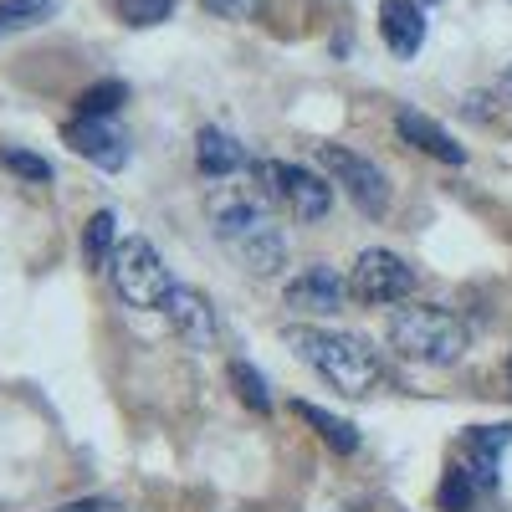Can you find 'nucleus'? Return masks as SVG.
<instances>
[{"label": "nucleus", "mask_w": 512, "mask_h": 512, "mask_svg": "<svg viewBox=\"0 0 512 512\" xmlns=\"http://www.w3.org/2000/svg\"><path fill=\"white\" fill-rule=\"evenodd\" d=\"M210 226H216V236L226 241V251L236 256L246 272H256V277L282 272L287 241L272 226L267 200L256 195L251 185H221L216 195H210Z\"/></svg>", "instance_id": "obj_1"}, {"label": "nucleus", "mask_w": 512, "mask_h": 512, "mask_svg": "<svg viewBox=\"0 0 512 512\" xmlns=\"http://www.w3.org/2000/svg\"><path fill=\"white\" fill-rule=\"evenodd\" d=\"M287 344L297 349V359H303L323 384H333L338 395H374L384 384V364L374 354L369 338L359 333H338V328H287Z\"/></svg>", "instance_id": "obj_2"}, {"label": "nucleus", "mask_w": 512, "mask_h": 512, "mask_svg": "<svg viewBox=\"0 0 512 512\" xmlns=\"http://www.w3.org/2000/svg\"><path fill=\"white\" fill-rule=\"evenodd\" d=\"M466 344H472V333H466V323L451 308L415 303V308H400L390 318V349H400L410 364L446 369L466 354Z\"/></svg>", "instance_id": "obj_3"}, {"label": "nucleus", "mask_w": 512, "mask_h": 512, "mask_svg": "<svg viewBox=\"0 0 512 512\" xmlns=\"http://www.w3.org/2000/svg\"><path fill=\"white\" fill-rule=\"evenodd\" d=\"M108 277H113V292L123 297L128 308H164L169 287H175L169 267L159 262V251H154L144 236H128V241L113 246V256H108Z\"/></svg>", "instance_id": "obj_4"}, {"label": "nucleus", "mask_w": 512, "mask_h": 512, "mask_svg": "<svg viewBox=\"0 0 512 512\" xmlns=\"http://www.w3.org/2000/svg\"><path fill=\"white\" fill-rule=\"evenodd\" d=\"M251 180H262V195L282 200L297 221H323L328 205H333V190L303 164H277V159H256L251 164Z\"/></svg>", "instance_id": "obj_5"}, {"label": "nucleus", "mask_w": 512, "mask_h": 512, "mask_svg": "<svg viewBox=\"0 0 512 512\" xmlns=\"http://www.w3.org/2000/svg\"><path fill=\"white\" fill-rule=\"evenodd\" d=\"M318 164L328 169V175H333L338 185H344V195L359 205V216L379 221L384 210H390V185H384L379 164L359 159L354 149H338V144H323V149H318Z\"/></svg>", "instance_id": "obj_6"}, {"label": "nucleus", "mask_w": 512, "mask_h": 512, "mask_svg": "<svg viewBox=\"0 0 512 512\" xmlns=\"http://www.w3.org/2000/svg\"><path fill=\"white\" fill-rule=\"evenodd\" d=\"M349 292L369 308H390V303H400V297L415 292V272L395 251H364L354 262V272H349Z\"/></svg>", "instance_id": "obj_7"}, {"label": "nucleus", "mask_w": 512, "mask_h": 512, "mask_svg": "<svg viewBox=\"0 0 512 512\" xmlns=\"http://www.w3.org/2000/svg\"><path fill=\"white\" fill-rule=\"evenodd\" d=\"M349 303V282L338 277L333 267H308L287 282V308L292 313H308V318H333L338 308Z\"/></svg>", "instance_id": "obj_8"}, {"label": "nucleus", "mask_w": 512, "mask_h": 512, "mask_svg": "<svg viewBox=\"0 0 512 512\" xmlns=\"http://www.w3.org/2000/svg\"><path fill=\"white\" fill-rule=\"evenodd\" d=\"M507 446H512V425H477V431L461 436V461L456 466L477 482L482 497L497 492V461H502Z\"/></svg>", "instance_id": "obj_9"}, {"label": "nucleus", "mask_w": 512, "mask_h": 512, "mask_svg": "<svg viewBox=\"0 0 512 512\" xmlns=\"http://www.w3.org/2000/svg\"><path fill=\"white\" fill-rule=\"evenodd\" d=\"M62 139H67L72 154L93 159L98 169H123V164H128V139L118 134L108 118H82V113H77V118L62 128Z\"/></svg>", "instance_id": "obj_10"}, {"label": "nucleus", "mask_w": 512, "mask_h": 512, "mask_svg": "<svg viewBox=\"0 0 512 512\" xmlns=\"http://www.w3.org/2000/svg\"><path fill=\"white\" fill-rule=\"evenodd\" d=\"M159 313L169 318V328H175L190 349H216V308H210L195 287H169Z\"/></svg>", "instance_id": "obj_11"}, {"label": "nucleus", "mask_w": 512, "mask_h": 512, "mask_svg": "<svg viewBox=\"0 0 512 512\" xmlns=\"http://www.w3.org/2000/svg\"><path fill=\"white\" fill-rule=\"evenodd\" d=\"M379 36L395 57H415L425 47V11L415 0H379Z\"/></svg>", "instance_id": "obj_12"}, {"label": "nucleus", "mask_w": 512, "mask_h": 512, "mask_svg": "<svg viewBox=\"0 0 512 512\" xmlns=\"http://www.w3.org/2000/svg\"><path fill=\"white\" fill-rule=\"evenodd\" d=\"M395 134L410 144V149H420V154H431V159H441V164H466V149L446 134L441 123H431L425 113H415V108H405L400 118H395Z\"/></svg>", "instance_id": "obj_13"}, {"label": "nucleus", "mask_w": 512, "mask_h": 512, "mask_svg": "<svg viewBox=\"0 0 512 512\" xmlns=\"http://www.w3.org/2000/svg\"><path fill=\"white\" fill-rule=\"evenodd\" d=\"M195 164H200L205 180H226V175H236V169L246 164V149L226 134V128H200V139H195Z\"/></svg>", "instance_id": "obj_14"}, {"label": "nucleus", "mask_w": 512, "mask_h": 512, "mask_svg": "<svg viewBox=\"0 0 512 512\" xmlns=\"http://www.w3.org/2000/svg\"><path fill=\"white\" fill-rule=\"evenodd\" d=\"M292 410H297V420H308L313 431L323 436V446H333L338 456H354L359 451V431H354L349 420H338V415H328V410H318L308 400H292Z\"/></svg>", "instance_id": "obj_15"}, {"label": "nucleus", "mask_w": 512, "mask_h": 512, "mask_svg": "<svg viewBox=\"0 0 512 512\" xmlns=\"http://www.w3.org/2000/svg\"><path fill=\"white\" fill-rule=\"evenodd\" d=\"M113 246H118V216H113V210H98V216L82 226V256H88V267L108 272Z\"/></svg>", "instance_id": "obj_16"}, {"label": "nucleus", "mask_w": 512, "mask_h": 512, "mask_svg": "<svg viewBox=\"0 0 512 512\" xmlns=\"http://www.w3.org/2000/svg\"><path fill=\"white\" fill-rule=\"evenodd\" d=\"M57 6H62V0H0V36L31 31V26H41V21H52Z\"/></svg>", "instance_id": "obj_17"}, {"label": "nucleus", "mask_w": 512, "mask_h": 512, "mask_svg": "<svg viewBox=\"0 0 512 512\" xmlns=\"http://www.w3.org/2000/svg\"><path fill=\"white\" fill-rule=\"evenodd\" d=\"M231 384H236V395H241V405H251L256 415H267L272 410V395H267V379L262 374H256L251 364H231Z\"/></svg>", "instance_id": "obj_18"}, {"label": "nucleus", "mask_w": 512, "mask_h": 512, "mask_svg": "<svg viewBox=\"0 0 512 512\" xmlns=\"http://www.w3.org/2000/svg\"><path fill=\"white\" fill-rule=\"evenodd\" d=\"M123 98H128L123 82H98V88H88V93L77 98V113H82V118H108Z\"/></svg>", "instance_id": "obj_19"}, {"label": "nucleus", "mask_w": 512, "mask_h": 512, "mask_svg": "<svg viewBox=\"0 0 512 512\" xmlns=\"http://www.w3.org/2000/svg\"><path fill=\"white\" fill-rule=\"evenodd\" d=\"M0 164H6L11 175L31 180V185H47L52 180V164L41 159V154H31V149H0Z\"/></svg>", "instance_id": "obj_20"}, {"label": "nucleus", "mask_w": 512, "mask_h": 512, "mask_svg": "<svg viewBox=\"0 0 512 512\" xmlns=\"http://www.w3.org/2000/svg\"><path fill=\"white\" fill-rule=\"evenodd\" d=\"M169 11H175V0H118V16L128 26H159L169 21Z\"/></svg>", "instance_id": "obj_21"}, {"label": "nucleus", "mask_w": 512, "mask_h": 512, "mask_svg": "<svg viewBox=\"0 0 512 512\" xmlns=\"http://www.w3.org/2000/svg\"><path fill=\"white\" fill-rule=\"evenodd\" d=\"M472 497H482V492H477V482L466 477L461 466H451L446 482H441V507H446V512H466V507H472Z\"/></svg>", "instance_id": "obj_22"}, {"label": "nucleus", "mask_w": 512, "mask_h": 512, "mask_svg": "<svg viewBox=\"0 0 512 512\" xmlns=\"http://www.w3.org/2000/svg\"><path fill=\"white\" fill-rule=\"evenodd\" d=\"M200 6L210 16H221V21H251L256 11H262V0H200Z\"/></svg>", "instance_id": "obj_23"}, {"label": "nucleus", "mask_w": 512, "mask_h": 512, "mask_svg": "<svg viewBox=\"0 0 512 512\" xmlns=\"http://www.w3.org/2000/svg\"><path fill=\"white\" fill-rule=\"evenodd\" d=\"M57 512H123V502L118 497H82V502H67Z\"/></svg>", "instance_id": "obj_24"}, {"label": "nucleus", "mask_w": 512, "mask_h": 512, "mask_svg": "<svg viewBox=\"0 0 512 512\" xmlns=\"http://www.w3.org/2000/svg\"><path fill=\"white\" fill-rule=\"evenodd\" d=\"M502 93H512V72H507V77H502Z\"/></svg>", "instance_id": "obj_25"}, {"label": "nucleus", "mask_w": 512, "mask_h": 512, "mask_svg": "<svg viewBox=\"0 0 512 512\" xmlns=\"http://www.w3.org/2000/svg\"><path fill=\"white\" fill-rule=\"evenodd\" d=\"M507 379H512V364H507Z\"/></svg>", "instance_id": "obj_26"}]
</instances>
